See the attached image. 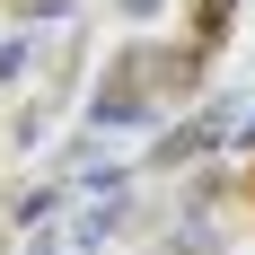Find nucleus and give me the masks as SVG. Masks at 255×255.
<instances>
[{"mask_svg": "<svg viewBox=\"0 0 255 255\" xmlns=\"http://www.w3.org/2000/svg\"><path fill=\"white\" fill-rule=\"evenodd\" d=\"M124 9H132V18H150V9H158V0H124Z\"/></svg>", "mask_w": 255, "mask_h": 255, "instance_id": "1", "label": "nucleus"}]
</instances>
